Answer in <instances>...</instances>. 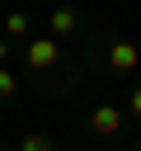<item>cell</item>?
Here are the masks:
<instances>
[{"instance_id": "obj_1", "label": "cell", "mask_w": 141, "mask_h": 151, "mask_svg": "<svg viewBox=\"0 0 141 151\" xmlns=\"http://www.w3.org/2000/svg\"><path fill=\"white\" fill-rule=\"evenodd\" d=\"M19 61H24V85H33L47 99H70L89 85L80 52H70V42H56L47 28L33 33L28 42H19Z\"/></svg>"}, {"instance_id": "obj_2", "label": "cell", "mask_w": 141, "mask_h": 151, "mask_svg": "<svg viewBox=\"0 0 141 151\" xmlns=\"http://www.w3.org/2000/svg\"><path fill=\"white\" fill-rule=\"evenodd\" d=\"M89 80H136L141 76V42L122 38V33H99L89 28L80 42H75Z\"/></svg>"}, {"instance_id": "obj_3", "label": "cell", "mask_w": 141, "mask_h": 151, "mask_svg": "<svg viewBox=\"0 0 141 151\" xmlns=\"http://www.w3.org/2000/svg\"><path fill=\"white\" fill-rule=\"evenodd\" d=\"M127 127H132V118H127V109L118 104V99H99V104H89V113H85V132H89V142H99V146H127Z\"/></svg>"}, {"instance_id": "obj_4", "label": "cell", "mask_w": 141, "mask_h": 151, "mask_svg": "<svg viewBox=\"0 0 141 151\" xmlns=\"http://www.w3.org/2000/svg\"><path fill=\"white\" fill-rule=\"evenodd\" d=\"M42 28H47L56 42H80V38L89 33V19H85L80 5H52L47 19H42Z\"/></svg>"}, {"instance_id": "obj_5", "label": "cell", "mask_w": 141, "mask_h": 151, "mask_svg": "<svg viewBox=\"0 0 141 151\" xmlns=\"http://www.w3.org/2000/svg\"><path fill=\"white\" fill-rule=\"evenodd\" d=\"M0 33H5L9 42H28L38 28H33V14H28V9H9V14H5V24H0Z\"/></svg>"}, {"instance_id": "obj_6", "label": "cell", "mask_w": 141, "mask_h": 151, "mask_svg": "<svg viewBox=\"0 0 141 151\" xmlns=\"http://www.w3.org/2000/svg\"><path fill=\"white\" fill-rule=\"evenodd\" d=\"M19 94H24V76L9 71V61H5V66H0V113H9V109L19 104Z\"/></svg>"}, {"instance_id": "obj_7", "label": "cell", "mask_w": 141, "mask_h": 151, "mask_svg": "<svg viewBox=\"0 0 141 151\" xmlns=\"http://www.w3.org/2000/svg\"><path fill=\"white\" fill-rule=\"evenodd\" d=\"M9 151H56V137L52 132H24Z\"/></svg>"}, {"instance_id": "obj_8", "label": "cell", "mask_w": 141, "mask_h": 151, "mask_svg": "<svg viewBox=\"0 0 141 151\" xmlns=\"http://www.w3.org/2000/svg\"><path fill=\"white\" fill-rule=\"evenodd\" d=\"M122 109H127V118H132V123H141V76H136V80H127Z\"/></svg>"}, {"instance_id": "obj_9", "label": "cell", "mask_w": 141, "mask_h": 151, "mask_svg": "<svg viewBox=\"0 0 141 151\" xmlns=\"http://www.w3.org/2000/svg\"><path fill=\"white\" fill-rule=\"evenodd\" d=\"M9 57H14V42H9V38H5V33H0V66H5V61H9Z\"/></svg>"}, {"instance_id": "obj_10", "label": "cell", "mask_w": 141, "mask_h": 151, "mask_svg": "<svg viewBox=\"0 0 141 151\" xmlns=\"http://www.w3.org/2000/svg\"><path fill=\"white\" fill-rule=\"evenodd\" d=\"M127 151H141V142H132V146H127Z\"/></svg>"}, {"instance_id": "obj_11", "label": "cell", "mask_w": 141, "mask_h": 151, "mask_svg": "<svg viewBox=\"0 0 141 151\" xmlns=\"http://www.w3.org/2000/svg\"><path fill=\"white\" fill-rule=\"evenodd\" d=\"M99 151H108V146H99Z\"/></svg>"}, {"instance_id": "obj_12", "label": "cell", "mask_w": 141, "mask_h": 151, "mask_svg": "<svg viewBox=\"0 0 141 151\" xmlns=\"http://www.w3.org/2000/svg\"><path fill=\"white\" fill-rule=\"evenodd\" d=\"M0 151H9V146H0Z\"/></svg>"}]
</instances>
